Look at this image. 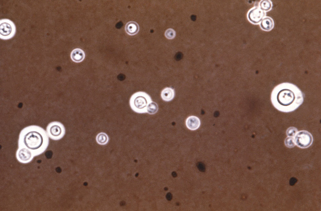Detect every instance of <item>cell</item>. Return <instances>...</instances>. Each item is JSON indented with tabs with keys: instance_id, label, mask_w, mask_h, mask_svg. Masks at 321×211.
Wrapping results in <instances>:
<instances>
[{
	"instance_id": "obj_1",
	"label": "cell",
	"mask_w": 321,
	"mask_h": 211,
	"mask_svg": "<svg viewBox=\"0 0 321 211\" xmlns=\"http://www.w3.org/2000/svg\"><path fill=\"white\" fill-rule=\"evenodd\" d=\"M271 100L278 110L289 112L295 110L303 103V96L297 86L284 82L274 87L271 93Z\"/></svg>"
},
{
	"instance_id": "obj_2",
	"label": "cell",
	"mask_w": 321,
	"mask_h": 211,
	"mask_svg": "<svg viewBox=\"0 0 321 211\" xmlns=\"http://www.w3.org/2000/svg\"><path fill=\"white\" fill-rule=\"evenodd\" d=\"M48 136L47 132L41 127L32 125L24 129L20 133L19 138L28 148L35 150L42 146Z\"/></svg>"
},
{
	"instance_id": "obj_3",
	"label": "cell",
	"mask_w": 321,
	"mask_h": 211,
	"mask_svg": "<svg viewBox=\"0 0 321 211\" xmlns=\"http://www.w3.org/2000/svg\"><path fill=\"white\" fill-rule=\"evenodd\" d=\"M152 101L150 96L146 93L139 92L134 94L129 101L130 105L132 109L139 113H147L148 105Z\"/></svg>"
},
{
	"instance_id": "obj_4",
	"label": "cell",
	"mask_w": 321,
	"mask_h": 211,
	"mask_svg": "<svg viewBox=\"0 0 321 211\" xmlns=\"http://www.w3.org/2000/svg\"><path fill=\"white\" fill-rule=\"evenodd\" d=\"M295 144L301 148H306L312 143L313 138L311 133L306 130L297 131L293 137Z\"/></svg>"
},
{
	"instance_id": "obj_5",
	"label": "cell",
	"mask_w": 321,
	"mask_h": 211,
	"mask_svg": "<svg viewBox=\"0 0 321 211\" xmlns=\"http://www.w3.org/2000/svg\"><path fill=\"white\" fill-rule=\"evenodd\" d=\"M48 136L55 139L61 138L64 135L65 129L63 125L60 122H53L50 123L47 127Z\"/></svg>"
},
{
	"instance_id": "obj_6",
	"label": "cell",
	"mask_w": 321,
	"mask_h": 211,
	"mask_svg": "<svg viewBox=\"0 0 321 211\" xmlns=\"http://www.w3.org/2000/svg\"><path fill=\"white\" fill-rule=\"evenodd\" d=\"M264 11L260 8L255 7L251 9L249 12L248 17L249 20L254 24H257L260 22L265 16Z\"/></svg>"
},
{
	"instance_id": "obj_7",
	"label": "cell",
	"mask_w": 321,
	"mask_h": 211,
	"mask_svg": "<svg viewBox=\"0 0 321 211\" xmlns=\"http://www.w3.org/2000/svg\"><path fill=\"white\" fill-rule=\"evenodd\" d=\"M199 119L196 116H191L188 117L186 121V125L187 127L191 130L197 129L200 125Z\"/></svg>"
},
{
	"instance_id": "obj_8",
	"label": "cell",
	"mask_w": 321,
	"mask_h": 211,
	"mask_svg": "<svg viewBox=\"0 0 321 211\" xmlns=\"http://www.w3.org/2000/svg\"><path fill=\"white\" fill-rule=\"evenodd\" d=\"M72 60L75 62H80L84 58L85 53L81 49L76 48L74 49L71 54Z\"/></svg>"
},
{
	"instance_id": "obj_9",
	"label": "cell",
	"mask_w": 321,
	"mask_h": 211,
	"mask_svg": "<svg viewBox=\"0 0 321 211\" xmlns=\"http://www.w3.org/2000/svg\"><path fill=\"white\" fill-rule=\"evenodd\" d=\"M174 95V91L171 87L165 88L162 90L161 93V98L166 101L171 100L173 98Z\"/></svg>"
},
{
	"instance_id": "obj_10",
	"label": "cell",
	"mask_w": 321,
	"mask_h": 211,
	"mask_svg": "<svg viewBox=\"0 0 321 211\" xmlns=\"http://www.w3.org/2000/svg\"><path fill=\"white\" fill-rule=\"evenodd\" d=\"M18 155L21 161H26L31 159L32 154L31 151L28 149L23 148L19 150Z\"/></svg>"
},
{
	"instance_id": "obj_11",
	"label": "cell",
	"mask_w": 321,
	"mask_h": 211,
	"mask_svg": "<svg viewBox=\"0 0 321 211\" xmlns=\"http://www.w3.org/2000/svg\"><path fill=\"white\" fill-rule=\"evenodd\" d=\"M125 29L128 34L133 35L137 33L139 31V28L138 24L136 22L130 21L126 24Z\"/></svg>"
},
{
	"instance_id": "obj_12",
	"label": "cell",
	"mask_w": 321,
	"mask_h": 211,
	"mask_svg": "<svg viewBox=\"0 0 321 211\" xmlns=\"http://www.w3.org/2000/svg\"><path fill=\"white\" fill-rule=\"evenodd\" d=\"M12 31L11 25L7 22L1 23L0 25V33L1 35L7 36L11 34Z\"/></svg>"
},
{
	"instance_id": "obj_13",
	"label": "cell",
	"mask_w": 321,
	"mask_h": 211,
	"mask_svg": "<svg viewBox=\"0 0 321 211\" xmlns=\"http://www.w3.org/2000/svg\"><path fill=\"white\" fill-rule=\"evenodd\" d=\"M260 26L263 30L266 31L270 30L273 28L274 26V22L271 18L266 17L264 18L261 21Z\"/></svg>"
},
{
	"instance_id": "obj_14",
	"label": "cell",
	"mask_w": 321,
	"mask_h": 211,
	"mask_svg": "<svg viewBox=\"0 0 321 211\" xmlns=\"http://www.w3.org/2000/svg\"><path fill=\"white\" fill-rule=\"evenodd\" d=\"M96 140L100 144L104 145L106 144L108 140V138L107 135L103 132H101L97 134L96 136Z\"/></svg>"
},
{
	"instance_id": "obj_15",
	"label": "cell",
	"mask_w": 321,
	"mask_h": 211,
	"mask_svg": "<svg viewBox=\"0 0 321 211\" xmlns=\"http://www.w3.org/2000/svg\"><path fill=\"white\" fill-rule=\"evenodd\" d=\"M158 110V106L155 102L151 101L147 106L146 111L149 114L155 113Z\"/></svg>"
},
{
	"instance_id": "obj_16",
	"label": "cell",
	"mask_w": 321,
	"mask_h": 211,
	"mask_svg": "<svg viewBox=\"0 0 321 211\" xmlns=\"http://www.w3.org/2000/svg\"><path fill=\"white\" fill-rule=\"evenodd\" d=\"M271 3L269 0H262L260 3V8L263 11L269 10L271 9Z\"/></svg>"
},
{
	"instance_id": "obj_17",
	"label": "cell",
	"mask_w": 321,
	"mask_h": 211,
	"mask_svg": "<svg viewBox=\"0 0 321 211\" xmlns=\"http://www.w3.org/2000/svg\"><path fill=\"white\" fill-rule=\"evenodd\" d=\"M175 35L176 32L172 29H169L165 31V36L167 39H173L175 37Z\"/></svg>"
},
{
	"instance_id": "obj_18",
	"label": "cell",
	"mask_w": 321,
	"mask_h": 211,
	"mask_svg": "<svg viewBox=\"0 0 321 211\" xmlns=\"http://www.w3.org/2000/svg\"><path fill=\"white\" fill-rule=\"evenodd\" d=\"M285 143L286 145L289 148L292 147L295 145L294 138L293 137H287L285 140Z\"/></svg>"
},
{
	"instance_id": "obj_19",
	"label": "cell",
	"mask_w": 321,
	"mask_h": 211,
	"mask_svg": "<svg viewBox=\"0 0 321 211\" xmlns=\"http://www.w3.org/2000/svg\"><path fill=\"white\" fill-rule=\"evenodd\" d=\"M297 132L296 128L293 127H291L287 129L286 132L288 137H293Z\"/></svg>"
},
{
	"instance_id": "obj_20",
	"label": "cell",
	"mask_w": 321,
	"mask_h": 211,
	"mask_svg": "<svg viewBox=\"0 0 321 211\" xmlns=\"http://www.w3.org/2000/svg\"><path fill=\"white\" fill-rule=\"evenodd\" d=\"M198 168L199 171L202 172H204L205 171V168L204 166L202 165L201 164H199L197 166Z\"/></svg>"
},
{
	"instance_id": "obj_21",
	"label": "cell",
	"mask_w": 321,
	"mask_h": 211,
	"mask_svg": "<svg viewBox=\"0 0 321 211\" xmlns=\"http://www.w3.org/2000/svg\"><path fill=\"white\" fill-rule=\"evenodd\" d=\"M166 198L168 200H171L172 198V195L171 193H167L166 195Z\"/></svg>"
},
{
	"instance_id": "obj_22",
	"label": "cell",
	"mask_w": 321,
	"mask_h": 211,
	"mask_svg": "<svg viewBox=\"0 0 321 211\" xmlns=\"http://www.w3.org/2000/svg\"><path fill=\"white\" fill-rule=\"evenodd\" d=\"M172 176L173 177H176L177 176V174H176V172H173L172 173Z\"/></svg>"
}]
</instances>
